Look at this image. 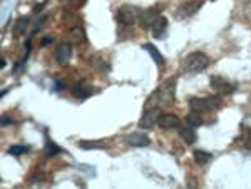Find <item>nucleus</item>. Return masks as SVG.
<instances>
[{"label": "nucleus", "instance_id": "f257e3e1", "mask_svg": "<svg viewBox=\"0 0 251 189\" xmlns=\"http://www.w3.org/2000/svg\"><path fill=\"white\" fill-rule=\"evenodd\" d=\"M208 66H209V57L204 52H191L183 60V69L184 72H189V74L203 72Z\"/></svg>", "mask_w": 251, "mask_h": 189}, {"label": "nucleus", "instance_id": "f03ea898", "mask_svg": "<svg viewBox=\"0 0 251 189\" xmlns=\"http://www.w3.org/2000/svg\"><path fill=\"white\" fill-rule=\"evenodd\" d=\"M174 97H176V77L168 79L163 86L159 87L157 91H154L151 97V102L156 104H173Z\"/></svg>", "mask_w": 251, "mask_h": 189}, {"label": "nucleus", "instance_id": "7ed1b4c3", "mask_svg": "<svg viewBox=\"0 0 251 189\" xmlns=\"http://www.w3.org/2000/svg\"><path fill=\"white\" fill-rule=\"evenodd\" d=\"M221 104V100L218 97H193L189 100V107L191 111H196L200 114L213 109H218V106Z\"/></svg>", "mask_w": 251, "mask_h": 189}, {"label": "nucleus", "instance_id": "20e7f679", "mask_svg": "<svg viewBox=\"0 0 251 189\" xmlns=\"http://www.w3.org/2000/svg\"><path fill=\"white\" fill-rule=\"evenodd\" d=\"M116 17L121 25H134L136 20L141 17V10L132 5H123L119 10H117Z\"/></svg>", "mask_w": 251, "mask_h": 189}, {"label": "nucleus", "instance_id": "39448f33", "mask_svg": "<svg viewBox=\"0 0 251 189\" xmlns=\"http://www.w3.org/2000/svg\"><path fill=\"white\" fill-rule=\"evenodd\" d=\"M209 84H211V89L220 95H229L236 91V86L233 82H229L228 79L220 77V75H213L209 79Z\"/></svg>", "mask_w": 251, "mask_h": 189}, {"label": "nucleus", "instance_id": "423d86ee", "mask_svg": "<svg viewBox=\"0 0 251 189\" xmlns=\"http://www.w3.org/2000/svg\"><path fill=\"white\" fill-rule=\"evenodd\" d=\"M203 7V0H189V2H184L179 9L176 10V17L177 19H188L193 17L194 14H198V10Z\"/></svg>", "mask_w": 251, "mask_h": 189}, {"label": "nucleus", "instance_id": "0eeeda50", "mask_svg": "<svg viewBox=\"0 0 251 189\" xmlns=\"http://www.w3.org/2000/svg\"><path fill=\"white\" fill-rule=\"evenodd\" d=\"M159 12H161V5L151 7V9H146V10L141 12V17H139L141 27H143V29H149V27H152V24L161 17Z\"/></svg>", "mask_w": 251, "mask_h": 189}, {"label": "nucleus", "instance_id": "6e6552de", "mask_svg": "<svg viewBox=\"0 0 251 189\" xmlns=\"http://www.w3.org/2000/svg\"><path fill=\"white\" fill-rule=\"evenodd\" d=\"M124 142L131 147H146L151 144V139L143 132H131V134H127L124 138Z\"/></svg>", "mask_w": 251, "mask_h": 189}, {"label": "nucleus", "instance_id": "1a4fd4ad", "mask_svg": "<svg viewBox=\"0 0 251 189\" xmlns=\"http://www.w3.org/2000/svg\"><path fill=\"white\" fill-rule=\"evenodd\" d=\"M71 57H72V46L69 42H62L57 47V50H55V59H57L59 64L66 66L69 60H71Z\"/></svg>", "mask_w": 251, "mask_h": 189}, {"label": "nucleus", "instance_id": "9d476101", "mask_svg": "<svg viewBox=\"0 0 251 189\" xmlns=\"http://www.w3.org/2000/svg\"><path fill=\"white\" fill-rule=\"evenodd\" d=\"M157 124H159L163 129H176V127L181 126V120L176 114H161Z\"/></svg>", "mask_w": 251, "mask_h": 189}, {"label": "nucleus", "instance_id": "9b49d317", "mask_svg": "<svg viewBox=\"0 0 251 189\" xmlns=\"http://www.w3.org/2000/svg\"><path fill=\"white\" fill-rule=\"evenodd\" d=\"M159 116H161V112L159 109H152V111H148L146 114L141 118L139 120V126L143 127V129H151L152 126L159 120Z\"/></svg>", "mask_w": 251, "mask_h": 189}, {"label": "nucleus", "instance_id": "f8f14e48", "mask_svg": "<svg viewBox=\"0 0 251 189\" xmlns=\"http://www.w3.org/2000/svg\"><path fill=\"white\" fill-rule=\"evenodd\" d=\"M166 29H168V19H166V17H163V15H161V17L157 19L156 22L152 24V27H151L152 37L161 39V37H163V35L166 34Z\"/></svg>", "mask_w": 251, "mask_h": 189}, {"label": "nucleus", "instance_id": "ddd939ff", "mask_svg": "<svg viewBox=\"0 0 251 189\" xmlns=\"http://www.w3.org/2000/svg\"><path fill=\"white\" fill-rule=\"evenodd\" d=\"M72 94H74L77 99H87L94 94V89H92L91 86H87L86 82H79L77 86L72 89Z\"/></svg>", "mask_w": 251, "mask_h": 189}, {"label": "nucleus", "instance_id": "4468645a", "mask_svg": "<svg viewBox=\"0 0 251 189\" xmlns=\"http://www.w3.org/2000/svg\"><path fill=\"white\" fill-rule=\"evenodd\" d=\"M179 136H181V139H183L186 144H194V142H196V131H194V127L189 126V124H188V127H181Z\"/></svg>", "mask_w": 251, "mask_h": 189}, {"label": "nucleus", "instance_id": "2eb2a0df", "mask_svg": "<svg viewBox=\"0 0 251 189\" xmlns=\"http://www.w3.org/2000/svg\"><path fill=\"white\" fill-rule=\"evenodd\" d=\"M79 147H80V149H86V151H91V149H99V151H102V149H107L106 144L100 142V141H80V142H79Z\"/></svg>", "mask_w": 251, "mask_h": 189}, {"label": "nucleus", "instance_id": "dca6fc26", "mask_svg": "<svg viewBox=\"0 0 251 189\" xmlns=\"http://www.w3.org/2000/svg\"><path fill=\"white\" fill-rule=\"evenodd\" d=\"M144 49L149 52V55H151L152 59H154V62L157 64V66H163L164 64V57H163V54H161L159 50L156 49L154 46H152V44H144Z\"/></svg>", "mask_w": 251, "mask_h": 189}, {"label": "nucleus", "instance_id": "f3484780", "mask_svg": "<svg viewBox=\"0 0 251 189\" xmlns=\"http://www.w3.org/2000/svg\"><path fill=\"white\" fill-rule=\"evenodd\" d=\"M44 151H46V154L49 158H54V156H57L62 152V149L57 146L55 142H52L50 139H49V136H46V147H44Z\"/></svg>", "mask_w": 251, "mask_h": 189}, {"label": "nucleus", "instance_id": "a211bd4d", "mask_svg": "<svg viewBox=\"0 0 251 189\" xmlns=\"http://www.w3.org/2000/svg\"><path fill=\"white\" fill-rule=\"evenodd\" d=\"M27 27H29V17H20V19H17V22H15V25H14V35L25 34Z\"/></svg>", "mask_w": 251, "mask_h": 189}, {"label": "nucleus", "instance_id": "6ab92c4d", "mask_svg": "<svg viewBox=\"0 0 251 189\" xmlns=\"http://www.w3.org/2000/svg\"><path fill=\"white\" fill-rule=\"evenodd\" d=\"M186 120H188V124L189 126H193V127H198V126H201L203 124V120H201V114L200 112H196V111H191L188 116H186Z\"/></svg>", "mask_w": 251, "mask_h": 189}, {"label": "nucleus", "instance_id": "aec40b11", "mask_svg": "<svg viewBox=\"0 0 251 189\" xmlns=\"http://www.w3.org/2000/svg\"><path fill=\"white\" fill-rule=\"evenodd\" d=\"M213 159V156L206 151H194V161L198 164H208Z\"/></svg>", "mask_w": 251, "mask_h": 189}, {"label": "nucleus", "instance_id": "412c9836", "mask_svg": "<svg viewBox=\"0 0 251 189\" xmlns=\"http://www.w3.org/2000/svg\"><path fill=\"white\" fill-rule=\"evenodd\" d=\"M29 151H30V146H10L7 152H9L10 156H22Z\"/></svg>", "mask_w": 251, "mask_h": 189}, {"label": "nucleus", "instance_id": "4be33fe9", "mask_svg": "<svg viewBox=\"0 0 251 189\" xmlns=\"http://www.w3.org/2000/svg\"><path fill=\"white\" fill-rule=\"evenodd\" d=\"M72 35L75 37V42H86V34H84V29L82 27H75L74 32H72Z\"/></svg>", "mask_w": 251, "mask_h": 189}, {"label": "nucleus", "instance_id": "5701e85b", "mask_svg": "<svg viewBox=\"0 0 251 189\" xmlns=\"http://www.w3.org/2000/svg\"><path fill=\"white\" fill-rule=\"evenodd\" d=\"M241 139H243V144L246 146V149H251V127L243 131Z\"/></svg>", "mask_w": 251, "mask_h": 189}, {"label": "nucleus", "instance_id": "b1692460", "mask_svg": "<svg viewBox=\"0 0 251 189\" xmlns=\"http://www.w3.org/2000/svg\"><path fill=\"white\" fill-rule=\"evenodd\" d=\"M50 44H52V37H50V35H47V37H44V39H42L40 46H42V47H47V46H50Z\"/></svg>", "mask_w": 251, "mask_h": 189}, {"label": "nucleus", "instance_id": "393cba45", "mask_svg": "<svg viewBox=\"0 0 251 189\" xmlns=\"http://www.w3.org/2000/svg\"><path fill=\"white\" fill-rule=\"evenodd\" d=\"M245 12H246V15H248V17H251V0L245 3Z\"/></svg>", "mask_w": 251, "mask_h": 189}, {"label": "nucleus", "instance_id": "a878e982", "mask_svg": "<svg viewBox=\"0 0 251 189\" xmlns=\"http://www.w3.org/2000/svg\"><path fill=\"white\" fill-rule=\"evenodd\" d=\"M9 124H12L9 116H2V126H9Z\"/></svg>", "mask_w": 251, "mask_h": 189}, {"label": "nucleus", "instance_id": "bb28decb", "mask_svg": "<svg viewBox=\"0 0 251 189\" xmlns=\"http://www.w3.org/2000/svg\"><path fill=\"white\" fill-rule=\"evenodd\" d=\"M44 7H46V2H44V3H39V5H35V7H34V14H39V12L44 9Z\"/></svg>", "mask_w": 251, "mask_h": 189}, {"label": "nucleus", "instance_id": "cd10ccee", "mask_svg": "<svg viewBox=\"0 0 251 189\" xmlns=\"http://www.w3.org/2000/svg\"><path fill=\"white\" fill-rule=\"evenodd\" d=\"M5 64H7V60L5 59H2V62H0V66H2V69L5 67Z\"/></svg>", "mask_w": 251, "mask_h": 189}]
</instances>
